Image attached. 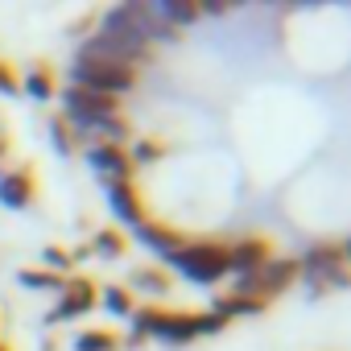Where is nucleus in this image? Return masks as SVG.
Masks as SVG:
<instances>
[{"label": "nucleus", "instance_id": "nucleus-1", "mask_svg": "<svg viewBox=\"0 0 351 351\" xmlns=\"http://www.w3.org/2000/svg\"><path fill=\"white\" fill-rule=\"evenodd\" d=\"M169 265H178L182 277H191V281L211 285V281H219L228 273V248H219V244H191V248L169 252Z\"/></svg>", "mask_w": 351, "mask_h": 351}, {"label": "nucleus", "instance_id": "nucleus-2", "mask_svg": "<svg viewBox=\"0 0 351 351\" xmlns=\"http://www.w3.org/2000/svg\"><path fill=\"white\" fill-rule=\"evenodd\" d=\"M71 79H75V87H83V91H99V95H120V91H128L132 87V71L128 66H108V62H75L71 66Z\"/></svg>", "mask_w": 351, "mask_h": 351}, {"label": "nucleus", "instance_id": "nucleus-3", "mask_svg": "<svg viewBox=\"0 0 351 351\" xmlns=\"http://www.w3.org/2000/svg\"><path fill=\"white\" fill-rule=\"evenodd\" d=\"M141 335H157L165 343H191L195 330V314H169V310H141L136 314V339Z\"/></svg>", "mask_w": 351, "mask_h": 351}, {"label": "nucleus", "instance_id": "nucleus-4", "mask_svg": "<svg viewBox=\"0 0 351 351\" xmlns=\"http://www.w3.org/2000/svg\"><path fill=\"white\" fill-rule=\"evenodd\" d=\"M293 277H298V265H293V261H265L256 273L240 277V293H244V298H248V293H281Z\"/></svg>", "mask_w": 351, "mask_h": 351}, {"label": "nucleus", "instance_id": "nucleus-5", "mask_svg": "<svg viewBox=\"0 0 351 351\" xmlns=\"http://www.w3.org/2000/svg\"><path fill=\"white\" fill-rule=\"evenodd\" d=\"M66 112H71V120H75V124H83V120L116 116V99H112V95H99V91L71 87V91H66Z\"/></svg>", "mask_w": 351, "mask_h": 351}, {"label": "nucleus", "instance_id": "nucleus-6", "mask_svg": "<svg viewBox=\"0 0 351 351\" xmlns=\"http://www.w3.org/2000/svg\"><path fill=\"white\" fill-rule=\"evenodd\" d=\"M265 261H269V248H265L261 240H244V244H236V248L228 252V273L248 277V273H256Z\"/></svg>", "mask_w": 351, "mask_h": 351}, {"label": "nucleus", "instance_id": "nucleus-7", "mask_svg": "<svg viewBox=\"0 0 351 351\" xmlns=\"http://www.w3.org/2000/svg\"><path fill=\"white\" fill-rule=\"evenodd\" d=\"M91 306H95V289H91V281H71V285H66V298H62V306L50 314V322H62V318L87 314Z\"/></svg>", "mask_w": 351, "mask_h": 351}, {"label": "nucleus", "instance_id": "nucleus-8", "mask_svg": "<svg viewBox=\"0 0 351 351\" xmlns=\"http://www.w3.org/2000/svg\"><path fill=\"white\" fill-rule=\"evenodd\" d=\"M91 165L108 173V182H124V178H128V169H132L128 153L116 149V145H95V149H91Z\"/></svg>", "mask_w": 351, "mask_h": 351}, {"label": "nucleus", "instance_id": "nucleus-9", "mask_svg": "<svg viewBox=\"0 0 351 351\" xmlns=\"http://www.w3.org/2000/svg\"><path fill=\"white\" fill-rule=\"evenodd\" d=\"M306 273L318 281V277H335V281H343V248L339 244H326V248H314L310 256H306Z\"/></svg>", "mask_w": 351, "mask_h": 351}, {"label": "nucleus", "instance_id": "nucleus-10", "mask_svg": "<svg viewBox=\"0 0 351 351\" xmlns=\"http://www.w3.org/2000/svg\"><path fill=\"white\" fill-rule=\"evenodd\" d=\"M108 199H112V211H116L124 223L141 228V203H136V195H132L128 182H108Z\"/></svg>", "mask_w": 351, "mask_h": 351}, {"label": "nucleus", "instance_id": "nucleus-11", "mask_svg": "<svg viewBox=\"0 0 351 351\" xmlns=\"http://www.w3.org/2000/svg\"><path fill=\"white\" fill-rule=\"evenodd\" d=\"M153 17L173 29V25H191V21L199 17V9L186 5V0H157V5H153Z\"/></svg>", "mask_w": 351, "mask_h": 351}, {"label": "nucleus", "instance_id": "nucleus-12", "mask_svg": "<svg viewBox=\"0 0 351 351\" xmlns=\"http://www.w3.org/2000/svg\"><path fill=\"white\" fill-rule=\"evenodd\" d=\"M29 195H34V186H29L25 173H9V178H0V203H5V207H25Z\"/></svg>", "mask_w": 351, "mask_h": 351}, {"label": "nucleus", "instance_id": "nucleus-13", "mask_svg": "<svg viewBox=\"0 0 351 351\" xmlns=\"http://www.w3.org/2000/svg\"><path fill=\"white\" fill-rule=\"evenodd\" d=\"M261 310H265V302H256V298H244V293L215 302V314H219V318H232V314H261Z\"/></svg>", "mask_w": 351, "mask_h": 351}, {"label": "nucleus", "instance_id": "nucleus-14", "mask_svg": "<svg viewBox=\"0 0 351 351\" xmlns=\"http://www.w3.org/2000/svg\"><path fill=\"white\" fill-rule=\"evenodd\" d=\"M136 236H141V244H145V248H157V252H165V256L182 248L178 240H173L169 232H161V228H145V223H141V228H136Z\"/></svg>", "mask_w": 351, "mask_h": 351}, {"label": "nucleus", "instance_id": "nucleus-15", "mask_svg": "<svg viewBox=\"0 0 351 351\" xmlns=\"http://www.w3.org/2000/svg\"><path fill=\"white\" fill-rule=\"evenodd\" d=\"M79 351H116V339L108 330H87L79 335Z\"/></svg>", "mask_w": 351, "mask_h": 351}, {"label": "nucleus", "instance_id": "nucleus-16", "mask_svg": "<svg viewBox=\"0 0 351 351\" xmlns=\"http://www.w3.org/2000/svg\"><path fill=\"white\" fill-rule=\"evenodd\" d=\"M25 91L38 95V99H50V91H54V87H50V75H46V71H34V75L25 79Z\"/></svg>", "mask_w": 351, "mask_h": 351}, {"label": "nucleus", "instance_id": "nucleus-17", "mask_svg": "<svg viewBox=\"0 0 351 351\" xmlns=\"http://www.w3.org/2000/svg\"><path fill=\"white\" fill-rule=\"evenodd\" d=\"M223 322H228V318H219V314H195V330H199V335H219Z\"/></svg>", "mask_w": 351, "mask_h": 351}, {"label": "nucleus", "instance_id": "nucleus-18", "mask_svg": "<svg viewBox=\"0 0 351 351\" xmlns=\"http://www.w3.org/2000/svg\"><path fill=\"white\" fill-rule=\"evenodd\" d=\"M136 285L149 289V293H165V289H169V281H165L161 273H136Z\"/></svg>", "mask_w": 351, "mask_h": 351}, {"label": "nucleus", "instance_id": "nucleus-19", "mask_svg": "<svg viewBox=\"0 0 351 351\" xmlns=\"http://www.w3.org/2000/svg\"><path fill=\"white\" fill-rule=\"evenodd\" d=\"M21 281L34 289H50V285H58V273H21Z\"/></svg>", "mask_w": 351, "mask_h": 351}, {"label": "nucleus", "instance_id": "nucleus-20", "mask_svg": "<svg viewBox=\"0 0 351 351\" xmlns=\"http://www.w3.org/2000/svg\"><path fill=\"white\" fill-rule=\"evenodd\" d=\"M95 248H99L104 256H116V252H120V240H116L112 232H99V240H95Z\"/></svg>", "mask_w": 351, "mask_h": 351}, {"label": "nucleus", "instance_id": "nucleus-21", "mask_svg": "<svg viewBox=\"0 0 351 351\" xmlns=\"http://www.w3.org/2000/svg\"><path fill=\"white\" fill-rule=\"evenodd\" d=\"M104 298H108V310H112V314H128V298H124L120 289H108Z\"/></svg>", "mask_w": 351, "mask_h": 351}, {"label": "nucleus", "instance_id": "nucleus-22", "mask_svg": "<svg viewBox=\"0 0 351 351\" xmlns=\"http://www.w3.org/2000/svg\"><path fill=\"white\" fill-rule=\"evenodd\" d=\"M46 265H54V269H66V265H71V256H66V252H58V248H46Z\"/></svg>", "mask_w": 351, "mask_h": 351}, {"label": "nucleus", "instance_id": "nucleus-23", "mask_svg": "<svg viewBox=\"0 0 351 351\" xmlns=\"http://www.w3.org/2000/svg\"><path fill=\"white\" fill-rule=\"evenodd\" d=\"M0 91H5V95H17V79H13L5 66H0Z\"/></svg>", "mask_w": 351, "mask_h": 351}, {"label": "nucleus", "instance_id": "nucleus-24", "mask_svg": "<svg viewBox=\"0 0 351 351\" xmlns=\"http://www.w3.org/2000/svg\"><path fill=\"white\" fill-rule=\"evenodd\" d=\"M50 132H54V149H58V153H66V149H71V141H66V132H62L58 124H54Z\"/></svg>", "mask_w": 351, "mask_h": 351}, {"label": "nucleus", "instance_id": "nucleus-25", "mask_svg": "<svg viewBox=\"0 0 351 351\" xmlns=\"http://www.w3.org/2000/svg\"><path fill=\"white\" fill-rule=\"evenodd\" d=\"M136 157H141V161H153V157H157V149L145 141V145H136Z\"/></svg>", "mask_w": 351, "mask_h": 351}, {"label": "nucleus", "instance_id": "nucleus-26", "mask_svg": "<svg viewBox=\"0 0 351 351\" xmlns=\"http://www.w3.org/2000/svg\"><path fill=\"white\" fill-rule=\"evenodd\" d=\"M0 153H5V141H0Z\"/></svg>", "mask_w": 351, "mask_h": 351}, {"label": "nucleus", "instance_id": "nucleus-27", "mask_svg": "<svg viewBox=\"0 0 351 351\" xmlns=\"http://www.w3.org/2000/svg\"><path fill=\"white\" fill-rule=\"evenodd\" d=\"M0 351H5V347H0Z\"/></svg>", "mask_w": 351, "mask_h": 351}]
</instances>
